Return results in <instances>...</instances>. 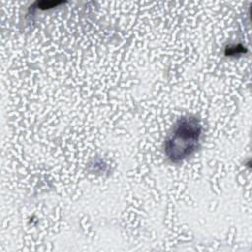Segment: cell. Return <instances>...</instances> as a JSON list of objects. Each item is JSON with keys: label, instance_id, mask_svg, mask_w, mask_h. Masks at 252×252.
Masks as SVG:
<instances>
[{"label": "cell", "instance_id": "obj_1", "mask_svg": "<svg viewBox=\"0 0 252 252\" xmlns=\"http://www.w3.org/2000/svg\"><path fill=\"white\" fill-rule=\"evenodd\" d=\"M202 126L195 116H183L179 118L164 144V153L169 160L180 162L197 150Z\"/></svg>", "mask_w": 252, "mask_h": 252}, {"label": "cell", "instance_id": "obj_2", "mask_svg": "<svg viewBox=\"0 0 252 252\" xmlns=\"http://www.w3.org/2000/svg\"><path fill=\"white\" fill-rule=\"evenodd\" d=\"M62 2H53V1H50V2H46V1H42V2H38L37 5L39 8H51L53 6H57L59 4H61Z\"/></svg>", "mask_w": 252, "mask_h": 252}]
</instances>
